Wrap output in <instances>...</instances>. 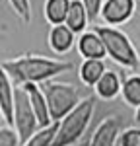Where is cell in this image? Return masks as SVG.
Masks as SVG:
<instances>
[{
	"label": "cell",
	"mask_w": 140,
	"mask_h": 146,
	"mask_svg": "<svg viewBox=\"0 0 140 146\" xmlns=\"http://www.w3.org/2000/svg\"><path fill=\"white\" fill-rule=\"evenodd\" d=\"M95 98L97 100H103V101H113L117 100L119 96H121V92H123V78L113 72V70H109L107 68V72H105L103 76L99 78V82L95 84Z\"/></svg>",
	"instance_id": "obj_12"
},
{
	"label": "cell",
	"mask_w": 140,
	"mask_h": 146,
	"mask_svg": "<svg viewBox=\"0 0 140 146\" xmlns=\"http://www.w3.org/2000/svg\"><path fill=\"white\" fill-rule=\"evenodd\" d=\"M57 131H58V121L41 127L35 135H31L22 146H55V138H57Z\"/></svg>",
	"instance_id": "obj_17"
},
{
	"label": "cell",
	"mask_w": 140,
	"mask_h": 146,
	"mask_svg": "<svg viewBox=\"0 0 140 146\" xmlns=\"http://www.w3.org/2000/svg\"><path fill=\"white\" fill-rule=\"evenodd\" d=\"M119 136H121V123L115 115H109V117H103L95 127L90 138V146H117Z\"/></svg>",
	"instance_id": "obj_8"
},
{
	"label": "cell",
	"mask_w": 140,
	"mask_h": 146,
	"mask_svg": "<svg viewBox=\"0 0 140 146\" xmlns=\"http://www.w3.org/2000/svg\"><path fill=\"white\" fill-rule=\"evenodd\" d=\"M14 129L18 131L20 135V140L22 144L29 138L31 135H35L41 125H39V119L35 115L33 107L29 103V98L22 86L16 88V107H14Z\"/></svg>",
	"instance_id": "obj_5"
},
{
	"label": "cell",
	"mask_w": 140,
	"mask_h": 146,
	"mask_svg": "<svg viewBox=\"0 0 140 146\" xmlns=\"http://www.w3.org/2000/svg\"><path fill=\"white\" fill-rule=\"evenodd\" d=\"M119 146H140V127H128L121 131Z\"/></svg>",
	"instance_id": "obj_20"
},
{
	"label": "cell",
	"mask_w": 140,
	"mask_h": 146,
	"mask_svg": "<svg viewBox=\"0 0 140 146\" xmlns=\"http://www.w3.org/2000/svg\"><path fill=\"white\" fill-rule=\"evenodd\" d=\"M82 2H84L88 14H90V20H92V22L99 20V14H101V8H103L105 0H82Z\"/></svg>",
	"instance_id": "obj_21"
},
{
	"label": "cell",
	"mask_w": 140,
	"mask_h": 146,
	"mask_svg": "<svg viewBox=\"0 0 140 146\" xmlns=\"http://www.w3.org/2000/svg\"><path fill=\"white\" fill-rule=\"evenodd\" d=\"M8 4L23 23L31 22V0H8Z\"/></svg>",
	"instance_id": "obj_18"
},
{
	"label": "cell",
	"mask_w": 140,
	"mask_h": 146,
	"mask_svg": "<svg viewBox=\"0 0 140 146\" xmlns=\"http://www.w3.org/2000/svg\"><path fill=\"white\" fill-rule=\"evenodd\" d=\"M0 146H22L20 135L14 127H10V125L0 127Z\"/></svg>",
	"instance_id": "obj_19"
},
{
	"label": "cell",
	"mask_w": 140,
	"mask_h": 146,
	"mask_svg": "<svg viewBox=\"0 0 140 146\" xmlns=\"http://www.w3.org/2000/svg\"><path fill=\"white\" fill-rule=\"evenodd\" d=\"M90 22H92V20H90V14H88V10H86L84 2H82V0H72L68 16H66V22L64 23H66L76 35H80V33H84V31L88 29V23Z\"/></svg>",
	"instance_id": "obj_14"
},
{
	"label": "cell",
	"mask_w": 140,
	"mask_h": 146,
	"mask_svg": "<svg viewBox=\"0 0 140 146\" xmlns=\"http://www.w3.org/2000/svg\"><path fill=\"white\" fill-rule=\"evenodd\" d=\"M97 98L88 96L72 109V111L58 121V131L55 138V146H72L82 142L88 127L92 123L93 111H95Z\"/></svg>",
	"instance_id": "obj_2"
},
{
	"label": "cell",
	"mask_w": 140,
	"mask_h": 146,
	"mask_svg": "<svg viewBox=\"0 0 140 146\" xmlns=\"http://www.w3.org/2000/svg\"><path fill=\"white\" fill-rule=\"evenodd\" d=\"M136 8H138L136 0H105L101 14H99V20L105 25L121 27L134 18Z\"/></svg>",
	"instance_id": "obj_6"
},
{
	"label": "cell",
	"mask_w": 140,
	"mask_h": 146,
	"mask_svg": "<svg viewBox=\"0 0 140 146\" xmlns=\"http://www.w3.org/2000/svg\"><path fill=\"white\" fill-rule=\"evenodd\" d=\"M22 88L25 90L27 98H29V103H31V107H33L35 115H37V119H39V125H41V127H47V125L55 123V121L51 119L49 103H47L45 92H43V88H41V84L27 82V84H23Z\"/></svg>",
	"instance_id": "obj_11"
},
{
	"label": "cell",
	"mask_w": 140,
	"mask_h": 146,
	"mask_svg": "<svg viewBox=\"0 0 140 146\" xmlns=\"http://www.w3.org/2000/svg\"><path fill=\"white\" fill-rule=\"evenodd\" d=\"M107 72L103 58H82V64L78 66V78L86 88H95L99 78Z\"/></svg>",
	"instance_id": "obj_13"
},
{
	"label": "cell",
	"mask_w": 140,
	"mask_h": 146,
	"mask_svg": "<svg viewBox=\"0 0 140 146\" xmlns=\"http://www.w3.org/2000/svg\"><path fill=\"white\" fill-rule=\"evenodd\" d=\"M0 121H4V115H2V109H0Z\"/></svg>",
	"instance_id": "obj_24"
},
{
	"label": "cell",
	"mask_w": 140,
	"mask_h": 146,
	"mask_svg": "<svg viewBox=\"0 0 140 146\" xmlns=\"http://www.w3.org/2000/svg\"><path fill=\"white\" fill-rule=\"evenodd\" d=\"M41 88L45 92L47 103H49V111L53 121H60L62 117H66L84 98L80 96V90L76 86H72L68 82H57V80H49L45 84H41Z\"/></svg>",
	"instance_id": "obj_4"
},
{
	"label": "cell",
	"mask_w": 140,
	"mask_h": 146,
	"mask_svg": "<svg viewBox=\"0 0 140 146\" xmlns=\"http://www.w3.org/2000/svg\"><path fill=\"white\" fill-rule=\"evenodd\" d=\"M134 121H136V123L140 125V105L136 107V111H134Z\"/></svg>",
	"instance_id": "obj_22"
},
{
	"label": "cell",
	"mask_w": 140,
	"mask_h": 146,
	"mask_svg": "<svg viewBox=\"0 0 140 146\" xmlns=\"http://www.w3.org/2000/svg\"><path fill=\"white\" fill-rule=\"evenodd\" d=\"M72 146H90V140H82L78 144H72Z\"/></svg>",
	"instance_id": "obj_23"
},
{
	"label": "cell",
	"mask_w": 140,
	"mask_h": 146,
	"mask_svg": "<svg viewBox=\"0 0 140 146\" xmlns=\"http://www.w3.org/2000/svg\"><path fill=\"white\" fill-rule=\"evenodd\" d=\"M16 84L12 82L8 72L0 64V109L4 115V123L14 127V107H16Z\"/></svg>",
	"instance_id": "obj_9"
},
{
	"label": "cell",
	"mask_w": 140,
	"mask_h": 146,
	"mask_svg": "<svg viewBox=\"0 0 140 146\" xmlns=\"http://www.w3.org/2000/svg\"><path fill=\"white\" fill-rule=\"evenodd\" d=\"M2 68L8 72V76L16 86H23L27 82L45 84L49 80L70 72L74 68V62L60 60V58H49L43 55H20L8 58L2 62Z\"/></svg>",
	"instance_id": "obj_1"
},
{
	"label": "cell",
	"mask_w": 140,
	"mask_h": 146,
	"mask_svg": "<svg viewBox=\"0 0 140 146\" xmlns=\"http://www.w3.org/2000/svg\"><path fill=\"white\" fill-rule=\"evenodd\" d=\"M72 0H45L43 4V18L49 25H60L66 22Z\"/></svg>",
	"instance_id": "obj_15"
},
{
	"label": "cell",
	"mask_w": 140,
	"mask_h": 146,
	"mask_svg": "<svg viewBox=\"0 0 140 146\" xmlns=\"http://www.w3.org/2000/svg\"><path fill=\"white\" fill-rule=\"evenodd\" d=\"M123 101L128 107H138L140 105V74H128L123 78Z\"/></svg>",
	"instance_id": "obj_16"
},
{
	"label": "cell",
	"mask_w": 140,
	"mask_h": 146,
	"mask_svg": "<svg viewBox=\"0 0 140 146\" xmlns=\"http://www.w3.org/2000/svg\"><path fill=\"white\" fill-rule=\"evenodd\" d=\"M97 33L101 35L107 49V56L117 62L125 70H136L140 66V55L136 47L132 43V39L128 37L121 27H113V25H95L93 27Z\"/></svg>",
	"instance_id": "obj_3"
},
{
	"label": "cell",
	"mask_w": 140,
	"mask_h": 146,
	"mask_svg": "<svg viewBox=\"0 0 140 146\" xmlns=\"http://www.w3.org/2000/svg\"><path fill=\"white\" fill-rule=\"evenodd\" d=\"M47 41H49V49L58 56L68 55L70 51L76 47V33L70 29L66 23H60V25H51L49 35H47Z\"/></svg>",
	"instance_id": "obj_7"
},
{
	"label": "cell",
	"mask_w": 140,
	"mask_h": 146,
	"mask_svg": "<svg viewBox=\"0 0 140 146\" xmlns=\"http://www.w3.org/2000/svg\"><path fill=\"white\" fill-rule=\"evenodd\" d=\"M76 49L82 58H105L107 56L103 39L95 29H86L84 33H80L76 41Z\"/></svg>",
	"instance_id": "obj_10"
}]
</instances>
